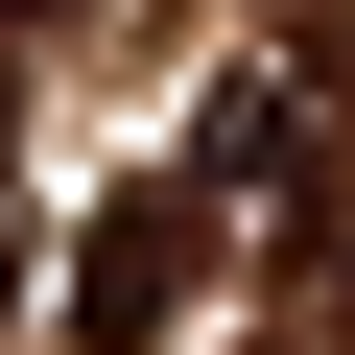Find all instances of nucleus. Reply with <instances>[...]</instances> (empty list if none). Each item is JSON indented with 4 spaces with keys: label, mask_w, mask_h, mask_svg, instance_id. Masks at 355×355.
Wrapping results in <instances>:
<instances>
[{
    "label": "nucleus",
    "mask_w": 355,
    "mask_h": 355,
    "mask_svg": "<svg viewBox=\"0 0 355 355\" xmlns=\"http://www.w3.org/2000/svg\"><path fill=\"white\" fill-rule=\"evenodd\" d=\"M190 308H214V190L166 166V190H119V214L71 237V355H166Z\"/></svg>",
    "instance_id": "1"
},
{
    "label": "nucleus",
    "mask_w": 355,
    "mask_h": 355,
    "mask_svg": "<svg viewBox=\"0 0 355 355\" xmlns=\"http://www.w3.org/2000/svg\"><path fill=\"white\" fill-rule=\"evenodd\" d=\"M261 166H308V71H214V119H190V190H261Z\"/></svg>",
    "instance_id": "2"
},
{
    "label": "nucleus",
    "mask_w": 355,
    "mask_h": 355,
    "mask_svg": "<svg viewBox=\"0 0 355 355\" xmlns=\"http://www.w3.org/2000/svg\"><path fill=\"white\" fill-rule=\"evenodd\" d=\"M284 284H355V166H308V190H284Z\"/></svg>",
    "instance_id": "3"
},
{
    "label": "nucleus",
    "mask_w": 355,
    "mask_h": 355,
    "mask_svg": "<svg viewBox=\"0 0 355 355\" xmlns=\"http://www.w3.org/2000/svg\"><path fill=\"white\" fill-rule=\"evenodd\" d=\"M237 355H355V284H308L284 331H237Z\"/></svg>",
    "instance_id": "4"
},
{
    "label": "nucleus",
    "mask_w": 355,
    "mask_h": 355,
    "mask_svg": "<svg viewBox=\"0 0 355 355\" xmlns=\"http://www.w3.org/2000/svg\"><path fill=\"white\" fill-rule=\"evenodd\" d=\"M0 24H71V0H0Z\"/></svg>",
    "instance_id": "5"
},
{
    "label": "nucleus",
    "mask_w": 355,
    "mask_h": 355,
    "mask_svg": "<svg viewBox=\"0 0 355 355\" xmlns=\"http://www.w3.org/2000/svg\"><path fill=\"white\" fill-rule=\"evenodd\" d=\"M0 261H24V237H0Z\"/></svg>",
    "instance_id": "6"
}]
</instances>
